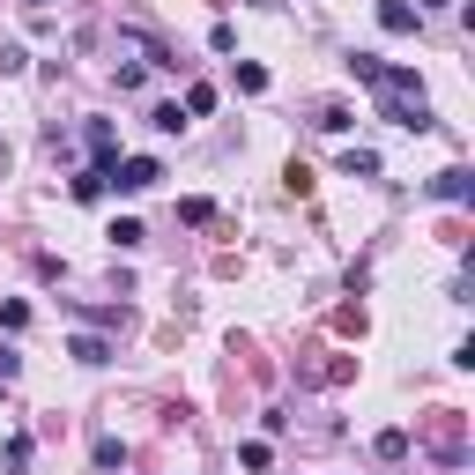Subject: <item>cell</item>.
Instances as JSON below:
<instances>
[{"mask_svg":"<svg viewBox=\"0 0 475 475\" xmlns=\"http://www.w3.org/2000/svg\"><path fill=\"white\" fill-rule=\"evenodd\" d=\"M379 30L408 37V30H416V8H408V0H379Z\"/></svg>","mask_w":475,"mask_h":475,"instance_id":"5b68a950","label":"cell"},{"mask_svg":"<svg viewBox=\"0 0 475 475\" xmlns=\"http://www.w3.org/2000/svg\"><path fill=\"white\" fill-rule=\"evenodd\" d=\"M68 356H75V364H90V372H97V364H111L104 334H75V342H68Z\"/></svg>","mask_w":475,"mask_h":475,"instance_id":"277c9868","label":"cell"},{"mask_svg":"<svg viewBox=\"0 0 475 475\" xmlns=\"http://www.w3.org/2000/svg\"><path fill=\"white\" fill-rule=\"evenodd\" d=\"M424 8H446V0H416V16H424Z\"/></svg>","mask_w":475,"mask_h":475,"instance_id":"2e32d148","label":"cell"},{"mask_svg":"<svg viewBox=\"0 0 475 475\" xmlns=\"http://www.w3.org/2000/svg\"><path fill=\"white\" fill-rule=\"evenodd\" d=\"M468 194H475V178H468V171H460V164H453V171H438V178H431V201H468Z\"/></svg>","mask_w":475,"mask_h":475,"instance_id":"3957f363","label":"cell"},{"mask_svg":"<svg viewBox=\"0 0 475 475\" xmlns=\"http://www.w3.org/2000/svg\"><path fill=\"white\" fill-rule=\"evenodd\" d=\"M312 127H327V134H349V127H356V119H349V104H327V111L312 119Z\"/></svg>","mask_w":475,"mask_h":475,"instance_id":"7c38bea8","label":"cell"},{"mask_svg":"<svg viewBox=\"0 0 475 475\" xmlns=\"http://www.w3.org/2000/svg\"><path fill=\"white\" fill-rule=\"evenodd\" d=\"M30 8H45V0H30Z\"/></svg>","mask_w":475,"mask_h":475,"instance_id":"e0dca14e","label":"cell"},{"mask_svg":"<svg viewBox=\"0 0 475 475\" xmlns=\"http://www.w3.org/2000/svg\"><path fill=\"white\" fill-rule=\"evenodd\" d=\"M178 223H194V230L216 223V201H201V194H194V201H178Z\"/></svg>","mask_w":475,"mask_h":475,"instance_id":"9c48e42d","label":"cell"},{"mask_svg":"<svg viewBox=\"0 0 475 475\" xmlns=\"http://www.w3.org/2000/svg\"><path fill=\"white\" fill-rule=\"evenodd\" d=\"M82 142H90L97 171H111V164H119V134H111V119H90V127H82Z\"/></svg>","mask_w":475,"mask_h":475,"instance_id":"7a4b0ae2","label":"cell"},{"mask_svg":"<svg viewBox=\"0 0 475 475\" xmlns=\"http://www.w3.org/2000/svg\"><path fill=\"white\" fill-rule=\"evenodd\" d=\"M156 178H164V164H156V156H119V164L104 171V186H111V194H149Z\"/></svg>","mask_w":475,"mask_h":475,"instance_id":"6da1fadb","label":"cell"},{"mask_svg":"<svg viewBox=\"0 0 475 475\" xmlns=\"http://www.w3.org/2000/svg\"><path fill=\"white\" fill-rule=\"evenodd\" d=\"M408 453V431H379V460H401Z\"/></svg>","mask_w":475,"mask_h":475,"instance_id":"9a60e30c","label":"cell"},{"mask_svg":"<svg viewBox=\"0 0 475 475\" xmlns=\"http://www.w3.org/2000/svg\"><path fill=\"white\" fill-rule=\"evenodd\" d=\"M0 327H8V334L30 327V305H23V297H0Z\"/></svg>","mask_w":475,"mask_h":475,"instance_id":"ba28073f","label":"cell"},{"mask_svg":"<svg viewBox=\"0 0 475 475\" xmlns=\"http://www.w3.org/2000/svg\"><path fill=\"white\" fill-rule=\"evenodd\" d=\"M142 238H149V230H142L134 216H119V223H111V246H119V253H134V246H142Z\"/></svg>","mask_w":475,"mask_h":475,"instance_id":"52a82bcc","label":"cell"},{"mask_svg":"<svg viewBox=\"0 0 475 475\" xmlns=\"http://www.w3.org/2000/svg\"><path fill=\"white\" fill-rule=\"evenodd\" d=\"M238 90H246V97H260V90H268V68H253V59H246V68H238Z\"/></svg>","mask_w":475,"mask_h":475,"instance_id":"5bb4252c","label":"cell"},{"mask_svg":"<svg viewBox=\"0 0 475 475\" xmlns=\"http://www.w3.org/2000/svg\"><path fill=\"white\" fill-rule=\"evenodd\" d=\"M208 111H216V90L194 82V90H186V119H208Z\"/></svg>","mask_w":475,"mask_h":475,"instance_id":"8fae6325","label":"cell"},{"mask_svg":"<svg viewBox=\"0 0 475 475\" xmlns=\"http://www.w3.org/2000/svg\"><path fill=\"white\" fill-rule=\"evenodd\" d=\"M97 468L119 475V468H127V446H119V438H97Z\"/></svg>","mask_w":475,"mask_h":475,"instance_id":"30bf717a","label":"cell"},{"mask_svg":"<svg viewBox=\"0 0 475 475\" xmlns=\"http://www.w3.org/2000/svg\"><path fill=\"white\" fill-rule=\"evenodd\" d=\"M68 194H75V201H104V171H82V178H75Z\"/></svg>","mask_w":475,"mask_h":475,"instance_id":"4fadbf2b","label":"cell"},{"mask_svg":"<svg viewBox=\"0 0 475 475\" xmlns=\"http://www.w3.org/2000/svg\"><path fill=\"white\" fill-rule=\"evenodd\" d=\"M342 178H379V149H342Z\"/></svg>","mask_w":475,"mask_h":475,"instance_id":"8992f818","label":"cell"}]
</instances>
